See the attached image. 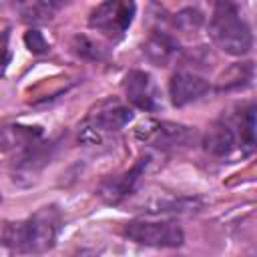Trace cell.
<instances>
[{"instance_id":"1","label":"cell","mask_w":257,"mask_h":257,"mask_svg":"<svg viewBox=\"0 0 257 257\" xmlns=\"http://www.w3.org/2000/svg\"><path fill=\"white\" fill-rule=\"evenodd\" d=\"M60 231V213L56 207H42L30 219L8 223L2 241L8 249L20 253H44L54 247Z\"/></svg>"},{"instance_id":"2","label":"cell","mask_w":257,"mask_h":257,"mask_svg":"<svg viewBox=\"0 0 257 257\" xmlns=\"http://www.w3.org/2000/svg\"><path fill=\"white\" fill-rule=\"evenodd\" d=\"M209 34L221 50L233 56H243L253 46L251 28L241 16L235 0H221L213 4Z\"/></svg>"},{"instance_id":"3","label":"cell","mask_w":257,"mask_h":257,"mask_svg":"<svg viewBox=\"0 0 257 257\" xmlns=\"http://www.w3.org/2000/svg\"><path fill=\"white\" fill-rule=\"evenodd\" d=\"M137 14L135 0H104L98 4L90 16L88 26L108 40H118L124 36V32L131 28Z\"/></svg>"},{"instance_id":"4","label":"cell","mask_w":257,"mask_h":257,"mask_svg":"<svg viewBox=\"0 0 257 257\" xmlns=\"http://www.w3.org/2000/svg\"><path fill=\"white\" fill-rule=\"evenodd\" d=\"M131 120H133V110L128 106H124L118 100L106 98V100L98 102L96 108L88 114V118L82 126L80 139L84 143H98L104 135L120 131Z\"/></svg>"},{"instance_id":"5","label":"cell","mask_w":257,"mask_h":257,"mask_svg":"<svg viewBox=\"0 0 257 257\" xmlns=\"http://www.w3.org/2000/svg\"><path fill=\"white\" fill-rule=\"evenodd\" d=\"M124 237L149 247H181L183 229L173 221H131L122 229Z\"/></svg>"},{"instance_id":"6","label":"cell","mask_w":257,"mask_h":257,"mask_svg":"<svg viewBox=\"0 0 257 257\" xmlns=\"http://www.w3.org/2000/svg\"><path fill=\"white\" fill-rule=\"evenodd\" d=\"M137 139L157 149L185 147L195 139V133L179 122L169 120H147L137 128Z\"/></svg>"},{"instance_id":"7","label":"cell","mask_w":257,"mask_h":257,"mask_svg":"<svg viewBox=\"0 0 257 257\" xmlns=\"http://www.w3.org/2000/svg\"><path fill=\"white\" fill-rule=\"evenodd\" d=\"M122 88H124V96L126 100L147 112H153L161 106V94L159 88L153 80V76L145 70H131L124 74L122 80Z\"/></svg>"},{"instance_id":"8","label":"cell","mask_w":257,"mask_h":257,"mask_svg":"<svg viewBox=\"0 0 257 257\" xmlns=\"http://www.w3.org/2000/svg\"><path fill=\"white\" fill-rule=\"evenodd\" d=\"M211 90V84L193 72H175L169 82V94L175 106H185L203 98Z\"/></svg>"},{"instance_id":"9","label":"cell","mask_w":257,"mask_h":257,"mask_svg":"<svg viewBox=\"0 0 257 257\" xmlns=\"http://www.w3.org/2000/svg\"><path fill=\"white\" fill-rule=\"evenodd\" d=\"M235 147H239L235 122L227 118H219L203 139V149L213 157H227L235 151Z\"/></svg>"},{"instance_id":"10","label":"cell","mask_w":257,"mask_h":257,"mask_svg":"<svg viewBox=\"0 0 257 257\" xmlns=\"http://www.w3.org/2000/svg\"><path fill=\"white\" fill-rule=\"evenodd\" d=\"M143 52L149 58V62L157 66H169L173 58L179 54V42L163 30H153L143 44Z\"/></svg>"},{"instance_id":"11","label":"cell","mask_w":257,"mask_h":257,"mask_svg":"<svg viewBox=\"0 0 257 257\" xmlns=\"http://www.w3.org/2000/svg\"><path fill=\"white\" fill-rule=\"evenodd\" d=\"M147 165V161H139L131 171L122 173L120 177H114L110 181H106L100 189V197L106 201V203H118L120 199H124L137 185L141 173H143V167Z\"/></svg>"},{"instance_id":"12","label":"cell","mask_w":257,"mask_h":257,"mask_svg":"<svg viewBox=\"0 0 257 257\" xmlns=\"http://www.w3.org/2000/svg\"><path fill=\"white\" fill-rule=\"evenodd\" d=\"M237 128V141L245 155H249L255 149V104H247L239 110V114L233 118Z\"/></svg>"},{"instance_id":"13","label":"cell","mask_w":257,"mask_h":257,"mask_svg":"<svg viewBox=\"0 0 257 257\" xmlns=\"http://www.w3.org/2000/svg\"><path fill=\"white\" fill-rule=\"evenodd\" d=\"M72 48H74V52H76L78 56L88 58V60H100V58L104 56L102 48H100L96 42H92L90 38L80 36V34L74 36V40H72Z\"/></svg>"},{"instance_id":"14","label":"cell","mask_w":257,"mask_h":257,"mask_svg":"<svg viewBox=\"0 0 257 257\" xmlns=\"http://www.w3.org/2000/svg\"><path fill=\"white\" fill-rule=\"evenodd\" d=\"M175 24L183 30H197L201 24H203V14L195 8H187V10H181L175 18Z\"/></svg>"},{"instance_id":"15","label":"cell","mask_w":257,"mask_h":257,"mask_svg":"<svg viewBox=\"0 0 257 257\" xmlns=\"http://www.w3.org/2000/svg\"><path fill=\"white\" fill-rule=\"evenodd\" d=\"M24 44H26L28 50L34 52V54H42V52L48 50V42H46V38L42 36L40 30H34V28L28 30V32L24 34Z\"/></svg>"},{"instance_id":"16","label":"cell","mask_w":257,"mask_h":257,"mask_svg":"<svg viewBox=\"0 0 257 257\" xmlns=\"http://www.w3.org/2000/svg\"><path fill=\"white\" fill-rule=\"evenodd\" d=\"M10 30H4L0 34V76L6 72L8 64H10Z\"/></svg>"},{"instance_id":"17","label":"cell","mask_w":257,"mask_h":257,"mask_svg":"<svg viewBox=\"0 0 257 257\" xmlns=\"http://www.w3.org/2000/svg\"><path fill=\"white\" fill-rule=\"evenodd\" d=\"M66 2H68V0H44V4L48 6V10H50L52 14H54V12H56L60 6H64Z\"/></svg>"},{"instance_id":"18","label":"cell","mask_w":257,"mask_h":257,"mask_svg":"<svg viewBox=\"0 0 257 257\" xmlns=\"http://www.w3.org/2000/svg\"><path fill=\"white\" fill-rule=\"evenodd\" d=\"M217 2H221V0H211V4H217Z\"/></svg>"},{"instance_id":"19","label":"cell","mask_w":257,"mask_h":257,"mask_svg":"<svg viewBox=\"0 0 257 257\" xmlns=\"http://www.w3.org/2000/svg\"><path fill=\"white\" fill-rule=\"evenodd\" d=\"M0 203H2V195H0Z\"/></svg>"}]
</instances>
